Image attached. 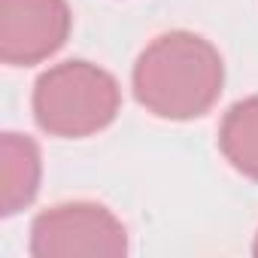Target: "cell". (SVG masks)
<instances>
[{
	"label": "cell",
	"instance_id": "7",
	"mask_svg": "<svg viewBox=\"0 0 258 258\" xmlns=\"http://www.w3.org/2000/svg\"><path fill=\"white\" fill-rule=\"evenodd\" d=\"M252 252L258 255V234H255V243H252Z\"/></svg>",
	"mask_w": 258,
	"mask_h": 258
},
{
	"label": "cell",
	"instance_id": "4",
	"mask_svg": "<svg viewBox=\"0 0 258 258\" xmlns=\"http://www.w3.org/2000/svg\"><path fill=\"white\" fill-rule=\"evenodd\" d=\"M67 0H0V58L10 67H31L52 58L70 37Z\"/></svg>",
	"mask_w": 258,
	"mask_h": 258
},
{
	"label": "cell",
	"instance_id": "6",
	"mask_svg": "<svg viewBox=\"0 0 258 258\" xmlns=\"http://www.w3.org/2000/svg\"><path fill=\"white\" fill-rule=\"evenodd\" d=\"M219 149L228 164L258 182V94L234 103L219 127Z\"/></svg>",
	"mask_w": 258,
	"mask_h": 258
},
{
	"label": "cell",
	"instance_id": "1",
	"mask_svg": "<svg viewBox=\"0 0 258 258\" xmlns=\"http://www.w3.org/2000/svg\"><path fill=\"white\" fill-rule=\"evenodd\" d=\"M225 64L219 49L191 34L170 31L155 37L134 64V97L158 118L188 121L219 100Z\"/></svg>",
	"mask_w": 258,
	"mask_h": 258
},
{
	"label": "cell",
	"instance_id": "2",
	"mask_svg": "<svg viewBox=\"0 0 258 258\" xmlns=\"http://www.w3.org/2000/svg\"><path fill=\"white\" fill-rule=\"evenodd\" d=\"M118 106L121 88L115 76L88 61L55 64L34 85V118L52 137H91L112 124Z\"/></svg>",
	"mask_w": 258,
	"mask_h": 258
},
{
	"label": "cell",
	"instance_id": "3",
	"mask_svg": "<svg viewBox=\"0 0 258 258\" xmlns=\"http://www.w3.org/2000/svg\"><path fill=\"white\" fill-rule=\"evenodd\" d=\"M127 231L121 219L88 201L58 204L40 213L31 225V255L34 258H97L124 255Z\"/></svg>",
	"mask_w": 258,
	"mask_h": 258
},
{
	"label": "cell",
	"instance_id": "5",
	"mask_svg": "<svg viewBox=\"0 0 258 258\" xmlns=\"http://www.w3.org/2000/svg\"><path fill=\"white\" fill-rule=\"evenodd\" d=\"M43 161L40 149L25 134L0 137V213L16 216L22 213L40 191Z\"/></svg>",
	"mask_w": 258,
	"mask_h": 258
}]
</instances>
